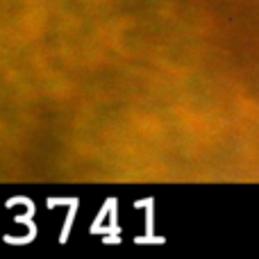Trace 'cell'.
I'll return each mask as SVG.
<instances>
[{
  "label": "cell",
  "instance_id": "obj_1",
  "mask_svg": "<svg viewBox=\"0 0 259 259\" xmlns=\"http://www.w3.org/2000/svg\"><path fill=\"white\" fill-rule=\"evenodd\" d=\"M27 239H34V228H30V234H27L25 239H23V243H27ZM5 241H9V243H21V239H14V237H5Z\"/></svg>",
  "mask_w": 259,
  "mask_h": 259
}]
</instances>
